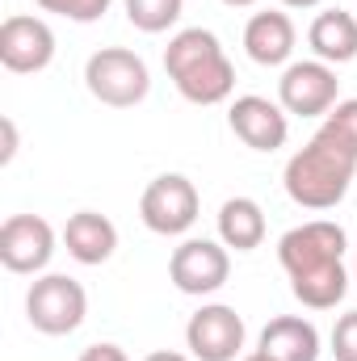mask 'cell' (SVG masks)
<instances>
[{"label": "cell", "instance_id": "15", "mask_svg": "<svg viewBox=\"0 0 357 361\" xmlns=\"http://www.w3.org/2000/svg\"><path fill=\"white\" fill-rule=\"evenodd\" d=\"M273 361H320V332L303 315H277L261 332V345Z\"/></svg>", "mask_w": 357, "mask_h": 361}, {"label": "cell", "instance_id": "12", "mask_svg": "<svg viewBox=\"0 0 357 361\" xmlns=\"http://www.w3.org/2000/svg\"><path fill=\"white\" fill-rule=\"evenodd\" d=\"M227 126H231L236 139H240L244 147H253V152H277V147H286V139H290V114H286L277 101L257 97V92L231 101Z\"/></svg>", "mask_w": 357, "mask_h": 361}, {"label": "cell", "instance_id": "2", "mask_svg": "<svg viewBox=\"0 0 357 361\" xmlns=\"http://www.w3.org/2000/svg\"><path fill=\"white\" fill-rule=\"evenodd\" d=\"M345 244H349V235L332 219L298 223L277 240V261H282V269L290 277V290L303 307L332 311L349 294Z\"/></svg>", "mask_w": 357, "mask_h": 361}, {"label": "cell", "instance_id": "20", "mask_svg": "<svg viewBox=\"0 0 357 361\" xmlns=\"http://www.w3.org/2000/svg\"><path fill=\"white\" fill-rule=\"evenodd\" d=\"M332 357L337 361H357V311L341 315L332 328Z\"/></svg>", "mask_w": 357, "mask_h": 361}, {"label": "cell", "instance_id": "27", "mask_svg": "<svg viewBox=\"0 0 357 361\" xmlns=\"http://www.w3.org/2000/svg\"><path fill=\"white\" fill-rule=\"evenodd\" d=\"M353 281H357V277H353Z\"/></svg>", "mask_w": 357, "mask_h": 361}, {"label": "cell", "instance_id": "22", "mask_svg": "<svg viewBox=\"0 0 357 361\" xmlns=\"http://www.w3.org/2000/svg\"><path fill=\"white\" fill-rule=\"evenodd\" d=\"M0 130H4V152H0V164H8V160L17 156V126H13V118H0Z\"/></svg>", "mask_w": 357, "mask_h": 361}, {"label": "cell", "instance_id": "17", "mask_svg": "<svg viewBox=\"0 0 357 361\" xmlns=\"http://www.w3.org/2000/svg\"><path fill=\"white\" fill-rule=\"evenodd\" d=\"M219 240L236 252H253L265 244V210L253 197H227L219 206Z\"/></svg>", "mask_w": 357, "mask_h": 361}, {"label": "cell", "instance_id": "14", "mask_svg": "<svg viewBox=\"0 0 357 361\" xmlns=\"http://www.w3.org/2000/svg\"><path fill=\"white\" fill-rule=\"evenodd\" d=\"M63 244H68V257L80 261V265H105L118 248V227L97 214V210H76L63 227Z\"/></svg>", "mask_w": 357, "mask_h": 361}, {"label": "cell", "instance_id": "18", "mask_svg": "<svg viewBox=\"0 0 357 361\" xmlns=\"http://www.w3.org/2000/svg\"><path fill=\"white\" fill-rule=\"evenodd\" d=\"M126 4V21L143 34H164L181 21L185 0H122Z\"/></svg>", "mask_w": 357, "mask_h": 361}, {"label": "cell", "instance_id": "6", "mask_svg": "<svg viewBox=\"0 0 357 361\" xmlns=\"http://www.w3.org/2000/svg\"><path fill=\"white\" fill-rule=\"evenodd\" d=\"M198 210H202V197H198L193 180L181 173L156 177L139 197V219L156 235H185L198 223Z\"/></svg>", "mask_w": 357, "mask_h": 361}, {"label": "cell", "instance_id": "19", "mask_svg": "<svg viewBox=\"0 0 357 361\" xmlns=\"http://www.w3.org/2000/svg\"><path fill=\"white\" fill-rule=\"evenodd\" d=\"M42 13H55V17H68V21H80V25H89V21H101L105 13H109V4L114 0H34Z\"/></svg>", "mask_w": 357, "mask_h": 361}, {"label": "cell", "instance_id": "25", "mask_svg": "<svg viewBox=\"0 0 357 361\" xmlns=\"http://www.w3.org/2000/svg\"><path fill=\"white\" fill-rule=\"evenodd\" d=\"M223 4H231V8H253L257 0H223Z\"/></svg>", "mask_w": 357, "mask_h": 361}, {"label": "cell", "instance_id": "21", "mask_svg": "<svg viewBox=\"0 0 357 361\" xmlns=\"http://www.w3.org/2000/svg\"><path fill=\"white\" fill-rule=\"evenodd\" d=\"M76 361H131V357H126V349H118V345H89Z\"/></svg>", "mask_w": 357, "mask_h": 361}, {"label": "cell", "instance_id": "10", "mask_svg": "<svg viewBox=\"0 0 357 361\" xmlns=\"http://www.w3.org/2000/svg\"><path fill=\"white\" fill-rule=\"evenodd\" d=\"M55 59V34L42 17L30 13H13L0 25V63L17 76H34L47 72Z\"/></svg>", "mask_w": 357, "mask_h": 361}, {"label": "cell", "instance_id": "16", "mask_svg": "<svg viewBox=\"0 0 357 361\" xmlns=\"http://www.w3.org/2000/svg\"><path fill=\"white\" fill-rule=\"evenodd\" d=\"M307 42H311V51H315V59H324V63H332V68L349 63V59H357V17L345 13V8H324V13L311 21Z\"/></svg>", "mask_w": 357, "mask_h": 361}, {"label": "cell", "instance_id": "5", "mask_svg": "<svg viewBox=\"0 0 357 361\" xmlns=\"http://www.w3.org/2000/svg\"><path fill=\"white\" fill-rule=\"evenodd\" d=\"M85 315H89V294L68 273H42L25 290V319L42 336H68L85 324Z\"/></svg>", "mask_w": 357, "mask_h": 361}, {"label": "cell", "instance_id": "9", "mask_svg": "<svg viewBox=\"0 0 357 361\" xmlns=\"http://www.w3.org/2000/svg\"><path fill=\"white\" fill-rule=\"evenodd\" d=\"M185 345H189L193 361H236L244 349V319L236 315V307L210 302L189 315Z\"/></svg>", "mask_w": 357, "mask_h": 361}, {"label": "cell", "instance_id": "24", "mask_svg": "<svg viewBox=\"0 0 357 361\" xmlns=\"http://www.w3.org/2000/svg\"><path fill=\"white\" fill-rule=\"evenodd\" d=\"M286 8H315V4H324V0H282Z\"/></svg>", "mask_w": 357, "mask_h": 361}, {"label": "cell", "instance_id": "11", "mask_svg": "<svg viewBox=\"0 0 357 361\" xmlns=\"http://www.w3.org/2000/svg\"><path fill=\"white\" fill-rule=\"evenodd\" d=\"M55 257V227L42 214H8L0 227V265L8 273H42Z\"/></svg>", "mask_w": 357, "mask_h": 361}, {"label": "cell", "instance_id": "23", "mask_svg": "<svg viewBox=\"0 0 357 361\" xmlns=\"http://www.w3.org/2000/svg\"><path fill=\"white\" fill-rule=\"evenodd\" d=\"M143 361H193V357H185V353H173V349H156V353H147Z\"/></svg>", "mask_w": 357, "mask_h": 361}, {"label": "cell", "instance_id": "1", "mask_svg": "<svg viewBox=\"0 0 357 361\" xmlns=\"http://www.w3.org/2000/svg\"><path fill=\"white\" fill-rule=\"evenodd\" d=\"M357 177V97L337 101L303 152L286 160L282 185L303 210H332Z\"/></svg>", "mask_w": 357, "mask_h": 361}, {"label": "cell", "instance_id": "26", "mask_svg": "<svg viewBox=\"0 0 357 361\" xmlns=\"http://www.w3.org/2000/svg\"><path fill=\"white\" fill-rule=\"evenodd\" d=\"M244 361H273V357H269L265 349H257V353H248V357H244Z\"/></svg>", "mask_w": 357, "mask_h": 361}, {"label": "cell", "instance_id": "3", "mask_svg": "<svg viewBox=\"0 0 357 361\" xmlns=\"http://www.w3.org/2000/svg\"><path fill=\"white\" fill-rule=\"evenodd\" d=\"M164 72L177 85L181 97L193 101V105H219L236 89V68H231L223 42L210 30H202V25L177 30L169 38V47H164Z\"/></svg>", "mask_w": 357, "mask_h": 361}, {"label": "cell", "instance_id": "7", "mask_svg": "<svg viewBox=\"0 0 357 361\" xmlns=\"http://www.w3.org/2000/svg\"><path fill=\"white\" fill-rule=\"evenodd\" d=\"M337 92H341V80H337L332 63L303 59V63H286V72L277 80V105L298 118H324L337 105Z\"/></svg>", "mask_w": 357, "mask_h": 361}, {"label": "cell", "instance_id": "13", "mask_svg": "<svg viewBox=\"0 0 357 361\" xmlns=\"http://www.w3.org/2000/svg\"><path fill=\"white\" fill-rule=\"evenodd\" d=\"M294 21L282 13V8H265V13H253L248 25H244V51L253 63L261 68H282L290 55H294Z\"/></svg>", "mask_w": 357, "mask_h": 361}, {"label": "cell", "instance_id": "8", "mask_svg": "<svg viewBox=\"0 0 357 361\" xmlns=\"http://www.w3.org/2000/svg\"><path fill=\"white\" fill-rule=\"evenodd\" d=\"M169 277H173V286L181 294H193V298H206V294L223 290L227 277H231L227 244L223 240H185L169 261Z\"/></svg>", "mask_w": 357, "mask_h": 361}, {"label": "cell", "instance_id": "4", "mask_svg": "<svg viewBox=\"0 0 357 361\" xmlns=\"http://www.w3.org/2000/svg\"><path fill=\"white\" fill-rule=\"evenodd\" d=\"M85 85L101 105L131 109L152 92V72H147L143 55H135L126 47H101L85 63Z\"/></svg>", "mask_w": 357, "mask_h": 361}]
</instances>
